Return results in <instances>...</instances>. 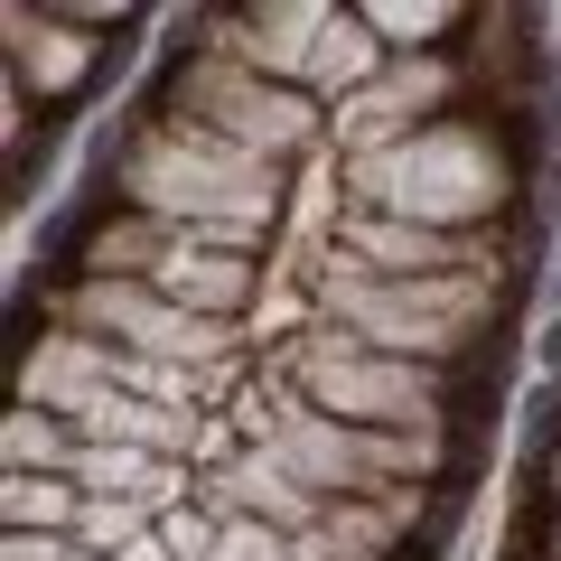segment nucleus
Returning a JSON list of instances; mask_svg holds the SVG:
<instances>
[{"label":"nucleus","instance_id":"nucleus-13","mask_svg":"<svg viewBox=\"0 0 561 561\" xmlns=\"http://www.w3.org/2000/svg\"><path fill=\"white\" fill-rule=\"evenodd\" d=\"M76 421L57 412H28V402H10L0 412V478H66L76 468Z\"/></svg>","mask_w":561,"mask_h":561},{"label":"nucleus","instance_id":"nucleus-1","mask_svg":"<svg viewBox=\"0 0 561 561\" xmlns=\"http://www.w3.org/2000/svg\"><path fill=\"white\" fill-rule=\"evenodd\" d=\"M84 187H103V197L140 206V216H160V225H179V234H206V225H225V216H280L290 169H272V160H253V150H234V140H216L206 122L122 103V113L94 131Z\"/></svg>","mask_w":561,"mask_h":561},{"label":"nucleus","instance_id":"nucleus-16","mask_svg":"<svg viewBox=\"0 0 561 561\" xmlns=\"http://www.w3.org/2000/svg\"><path fill=\"white\" fill-rule=\"evenodd\" d=\"M216 534H225V524H216V515L197 505V486H187V496H179V505L160 515V542H169L179 561H206V552H216Z\"/></svg>","mask_w":561,"mask_h":561},{"label":"nucleus","instance_id":"nucleus-18","mask_svg":"<svg viewBox=\"0 0 561 561\" xmlns=\"http://www.w3.org/2000/svg\"><path fill=\"white\" fill-rule=\"evenodd\" d=\"M0 561H76L66 534H0Z\"/></svg>","mask_w":561,"mask_h":561},{"label":"nucleus","instance_id":"nucleus-10","mask_svg":"<svg viewBox=\"0 0 561 561\" xmlns=\"http://www.w3.org/2000/svg\"><path fill=\"white\" fill-rule=\"evenodd\" d=\"M179 225H160V216H140V206H122V197H103L94 206V225H84V243H76V262H66V280H160V262L179 253Z\"/></svg>","mask_w":561,"mask_h":561},{"label":"nucleus","instance_id":"nucleus-20","mask_svg":"<svg viewBox=\"0 0 561 561\" xmlns=\"http://www.w3.org/2000/svg\"><path fill=\"white\" fill-rule=\"evenodd\" d=\"M534 496L561 515V449H542V459H534Z\"/></svg>","mask_w":561,"mask_h":561},{"label":"nucleus","instance_id":"nucleus-19","mask_svg":"<svg viewBox=\"0 0 561 561\" xmlns=\"http://www.w3.org/2000/svg\"><path fill=\"white\" fill-rule=\"evenodd\" d=\"M524 542H534V561H561V515L534 496V515H524Z\"/></svg>","mask_w":561,"mask_h":561},{"label":"nucleus","instance_id":"nucleus-22","mask_svg":"<svg viewBox=\"0 0 561 561\" xmlns=\"http://www.w3.org/2000/svg\"><path fill=\"white\" fill-rule=\"evenodd\" d=\"M542 20H552V47H561V10H542Z\"/></svg>","mask_w":561,"mask_h":561},{"label":"nucleus","instance_id":"nucleus-3","mask_svg":"<svg viewBox=\"0 0 561 561\" xmlns=\"http://www.w3.org/2000/svg\"><path fill=\"white\" fill-rule=\"evenodd\" d=\"M534 280H496V272H440V280H365V272H319L309 309L346 337L383 346V356H412V365H449L468 375L478 346H496L505 309L524 300Z\"/></svg>","mask_w":561,"mask_h":561},{"label":"nucleus","instance_id":"nucleus-23","mask_svg":"<svg viewBox=\"0 0 561 561\" xmlns=\"http://www.w3.org/2000/svg\"><path fill=\"white\" fill-rule=\"evenodd\" d=\"M76 561H103V552H76Z\"/></svg>","mask_w":561,"mask_h":561},{"label":"nucleus","instance_id":"nucleus-6","mask_svg":"<svg viewBox=\"0 0 561 561\" xmlns=\"http://www.w3.org/2000/svg\"><path fill=\"white\" fill-rule=\"evenodd\" d=\"M140 57H150L140 38H94L57 0H10L0 10V76H10V94H28L57 122H76V103H103Z\"/></svg>","mask_w":561,"mask_h":561},{"label":"nucleus","instance_id":"nucleus-5","mask_svg":"<svg viewBox=\"0 0 561 561\" xmlns=\"http://www.w3.org/2000/svg\"><path fill=\"white\" fill-rule=\"evenodd\" d=\"M280 375H290V393L309 402V412L328 421H356V431H421V421L459 412V383L449 365H412V356H383V346L346 337V328L309 319L300 337L280 346Z\"/></svg>","mask_w":561,"mask_h":561},{"label":"nucleus","instance_id":"nucleus-12","mask_svg":"<svg viewBox=\"0 0 561 561\" xmlns=\"http://www.w3.org/2000/svg\"><path fill=\"white\" fill-rule=\"evenodd\" d=\"M356 10L393 57H449L478 28V0H356Z\"/></svg>","mask_w":561,"mask_h":561},{"label":"nucleus","instance_id":"nucleus-9","mask_svg":"<svg viewBox=\"0 0 561 561\" xmlns=\"http://www.w3.org/2000/svg\"><path fill=\"white\" fill-rule=\"evenodd\" d=\"M150 290L179 300L187 319H243V328H253V300L272 290V262H262V253H216V243H179Z\"/></svg>","mask_w":561,"mask_h":561},{"label":"nucleus","instance_id":"nucleus-21","mask_svg":"<svg viewBox=\"0 0 561 561\" xmlns=\"http://www.w3.org/2000/svg\"><path fill=\"white\" fill-rule=\"evenodd\" d=\"M290 561H337V552H328V542H319V534H309V542H300V552H290Z\"/></svg>","mask_w":561,"mask_h":561},{"label":"nucleus","instance_id":"nucleus-11","mask_svg":"<svg viewBox=\"0 0 561 561\" xmlns=\"http://www.w3.org/2000/svg\"><path fill=\"white\" fill-rule=\"evenodd\" d=\"M383 66H393V47L365 28V10L356 0H337V20H328V38H319V57H309V103H356L365 84H383Z\"/></svg>","mask_w":561,"mask_h":561},{"label":"nucleus","instance_id":"nucleus-14","mask_svg":"<svg viewBox=\"0 0 561 561\" xmlns=\"http://www.w3.org/2000/svg\"><path fill=\"white\" fill-rule=\"evenodd\" d=\"M84 524V486L76 478H0V534H66Z\"/></svg>","mask_w":561,"mask_h":561},{"label":"nucleus","instance_id":"nucleus-17","mask_svg":"<svg viewBox=\"0 0 561 561\" xmlns=\"http://www.w3.org/2000/svg\"><path fill=\"white\" fill-rule=\"evenodd\" d=\"M290 552H300V542H290V534H272V524L234 515V524H225V534H216V552H206V561H290Z\"/></svg>","mask_w":561,"mask_h":561},{"label":"nucleus","instance_id":"nucleus-4","mask_svg":"<svg viewBox=\"0 0 561 561\" xmlns=\"http://www.w3.org/2000/svg\"><path fill=\"white\" fill-rule=\"evenodd\" d=\"M140 103L179 113V122H206L216 140H234V150H253L272 169H300L309 150H328V103H309L300 84H262L253 66L216 57V47H169Z\"/></svg>","mask_w":561,"mask_h":561},{"label":"nucleus","instance_id":"nucleus-7","mask_svg":"<svg viewBox=\"0 0 561 561\" xmlns=\"http://www.w3.org/2000/svg\"><path fill=\"white\" fill-rule=\"evenodd\" d=\"M253 449H272L290 478L309 486V496H383V431H356V421H328V412H309L290 383H280V402H272V431H262Z\"/></svg>","mask_w":561,"mask_h":561},{"label":"nucleus","instance_id":"nucleus-8","mask_svg":"<svg viewBox=\"0 0 561 561\" xmlns=\"http://www.w3.org/2000/svg\"><path fill=\"white\" fill-rule=\"evenodd\" d=\"M94 393H122V346L76 337V328H47V319H38V337L20 346V402H28V412L76 421Z\"/></svg>","mask_w":561,"mask_h":561},{"label":"nucleus","instance_id":"nucleus-15","mask_svg":"<svg viewBox=\"0 0 561 561\" xmlns=\"http://www.w3.org/2000/svg\"><path fill=\"white\" fill-rule=\"evenodd\" d=\"M319 542H328L337 561H402V552H412V542L383 524L375 496H337V505H328V524H319Z\"/></svg>","mask_w":561,"mask_h":561},{"label":"nucleus","instance_id":"nucleus-2","mask_svg":"<svg viewBox=\"0 0 561 561\" xmlns=\"http://www.w3.org/2000/svg\"><path fill=\"white\" fill-rule=\"evenodd\" d=\"M337 206L365 216H402V225H440V234H486V225L524 216V169L505 150L496 113H449L431 131H412L402 150L337 169Z\"/></svg>","mask_w":561,"mask_h":561}]
</instances>
